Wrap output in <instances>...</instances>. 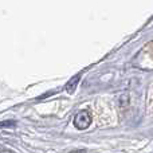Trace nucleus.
I'll return each instance as SVG.
<instances>
[{
	"label": "nucleus",
	"instance_id": "nucleus-2",
	"mask_svg": "<svg viewBox=\"0 0 153 153\" xmlns=\"http://www.w3.org/2000/svg\"><path fill=\"white\" fill-rule=\"evenodd\" d=\"M78 79H79V76H76V78L74 79V82H70V83H69V87H67V90H69V91H71V90H74V85L76 83V81H78Z\"/></svg>",
	"mask_w": 153,
	"mask_h": 153
},
{
	"label": "nucleus",
	"instance_id": "nucleus-1",
	"mask_svg": "<svg viewBox=\"0 0 153 153\" xmlns=\"http://www.w3.org/2000/svg\"><path fill=\"white\" fill-rule=\"evenodd\" d=\"M91 124V116L87 111H79L74 118V126L79 130L87 129Z\"/></svg>",
	"mask_w": 153,
	"mask_h": 153
}]
</instances>
